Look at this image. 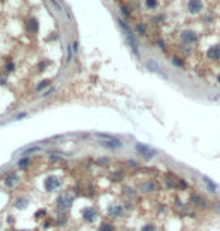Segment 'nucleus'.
Instances as JSON below:
<instances>
[{"label": "nucleus", "instance_id": "nucleus-1", "mask_svg": "<svg viewBox=\"0 0 220 231\" xmlns=\"http://www.w3.org/2000/svg\"><path fill=\"white\" fill-rule=\"evenodd\" d=\"M118 23L121 26V29L124 30V35H125V39H127L128 46L131 47V50L136 53V56H139V47H137V41H136V38H134V32L131 30V27H130L122 18H118Z\"/></svg>", "mask_w": 220, "mask_h": 231}, {"label": "nucleus", "instance_id": "nucleus-2", "mask_svg": "<svg viewBox=\"0 0 220 231\" xmlns=\"http://www.w3.org/2000/svg\"><path fill=\"white\" fill-rule=\"evenodd\" d=\"M72 204H74V195L70 193V192H63V193H60L56 199V207H58L59 211H68L71 207H72Z\"/></svg>", "mask_w": 220, "mask_h": 231}, {"label": "nucleus", "instance_id": "nucleus-3", "mask_svg": "<svg viewBox=\"0 0 220 231\" xmlns=\"http://www.w3.org/2000/svg\"><path fill=\"white\" fill-rule=\"evenodd\" d=\"M62 186V178H59L56 175H48L44 181V187H45L47 192H53Z\"/></svg>", "mask_w": 220, "mask_h": 231}, {"label": "nucleus", "instance_id": "nucleus-4", "mask_svg": "<svg viewBox=\"0 0 220 231\" xmlns=\"http://www.w3.org/2000/svg\"><path fill=\"white\" fill-rule=\"evenodd\" d=\"M140 192L142 193H145V195H149V193H155L157 190H158V183L155 181V180H145V181H142V184H140Z\"/></svg>", "mask_w": 220, "mask_h": 231}, {"label": "nucleus", "instance_id": "nucleus-5", "mask_svg": "<svg viewBox=\"0 0 220 231\" xmlns=\"http://www.w3.org/2000/svg\"><path fill=\"white\" fill-rule=\"evenodd\" d=\"M134 148H136V151L139 153L142 157H145V159H148V160H149V159H152V157L155 156V151L152 150L151 147L145 145V144H139V142H137V144L134 145Z\"/></svg>", "mask_w": 220, "mask_h": 231}, {"label": "nucleus", "instance_id": "nucleus-6", "mask_svg": "<svg viewBox=\"0 0 220 231\" xmlns=\"http://www.w3.org/2000/svg\"><path fill=\"white\" fill-rule=\"evenodd\" d=\"M124 215V207L119 202H113L107 207V216L110 218H121Z\"/></svg>", "mask_w": 220, "mask_h": 231}, {"label": "nucleus", "instance_id": "nucleus-7", "mask_svg": "<svg viewBox=\"0 0 220 231\" xmlns=\"http://www.w3.org/2000/svg\"><path fill=\"white\" fill-rule=\"evenodd\" d=\"M98 218V211H97V208L95 207H91V206H88V207L83 210V219L86 220L88 224H91L93 220Z\"/></svg>", "mask_w": 220, "mask_h": 231}, {"label": "nucleus", "instance_id": "nucleus-8", "mask_svg": "<svg viewBox=\"0 0 220 231\" xmlns=\"http://www.w3.org/2000/svg\"><path fill=\"white\" fill-rule=\"evenodd\" d=\"M181 39H183L184 44L192 46V44L196 42L197 35H196V32H193V30H184V32H181Z\"/></svg>", "mask_w": 220, "mask_h": 231}, {"label": "nucleus", "instance_id": "nucleus-9", "mask_svg": "<svg viewBox=\"0 0 220 231\" xmlns=\"http://www.w3.org/2000/svg\"><path fill=\"white\" fill-rule=\"evenodd\" d=\"M187 8H188V11L192 14H199L204 9V3H202V0H190Z\"/></svg>", "mask_w": 220, "mask_h": 231}, {"label": "nucleus", "instance_id": "nucleus-10", "mask_svg": "<svg viewBox=\"0 0 220 231\" xmlns=\"http://www.w3.org/2000/svg\"><path fill=\"white\" fill-rule=\"evenodd\" d=\"M26 29H27L30 33H36V32H38V29H39V23H38V20H35V18L27 20V21H26Z\"/></svg>", "mask_w": 220, "mask_h": 231}, {"label": "nucleus", "instance_id": "nucleus-11", "mask_svg": "<svg viewBox=\"0 0 220 231\" xmlns=\"http://www.w3.org/2000/svg\"><path fill=\"white\" fill-rule=\"evenodd\" d=\"M192 202H193V206H196V207H199V208H205L207 206H208V201H207V199H204L201 195H195V197H192Z\"/></svg>", "mask_w": 220, "mask_h": 231}, {"label": "nucleus", "instance_id": "nucleus-12", "mask_svg": "<svg viewBox=\"0 0 220 231\" xmlns=\"http://www.w3.org/2000/svg\"><path fill=\"white\" fill-rule=\"evenodd\" d=\"M101 145H104L107 148H121L122 147V142H119L118 139L112 138V139H107V140H103Z\"/></svg>", "mask_w": 220, "mask_h": 231}, {"label": "nucleus", "instance_id": "nucleus-13", "mask_svg": "<svg viewBox=\"0 0 220 231\" xmlns=\"http://www.w3.org/2000/svg\"><path fill=\"white\" fill-rule=\"evenodd\" d=\"M207 56H208L209 59H213V60L220 59V46H213L208 51H207Z\"/></svg>", "mask_w": 220, "mask_h": 231}, {"label": "nucleus", "instance_id": "nucleus-14", "mask_svg": "<svg viewBox=\"0 0 220 231\" xmlns=\"http://www.w3.org/2000/svg\"><path fill=\"white\" fill-rule=\"evenodd\" d=\"M17 181H18V175L14 172L9 174V175H6L5 180H3L5 186H8V187H14V184H17Z\"/></svg>", "mask_w": 220, "mask_h": 231}, {"label": "nucleus", "instance_id": "nucleus-15", "mask_svg": "<svg viewBox=\"0 0 220 231\" xmlns=\"http://www.w3.org/2000/svg\"><path fill=\"white\" fill-rule=\"evenodd\" d=\"M204 184L207 186V190H209L211 193L217 192V184H216L211 178H208V177H204Z\"/></svg>", "mask_w": 220, "mask_h": 231}, {"label": "nucleus", "instance_id": "nucleus-16", "mask_svg": "<svg viewBox=\"0 0 220 231\" xmlns=\"http://www.w3.org/2000/svg\"><path fill=\"white\" fill-rule=\"evenodd\" d=\"M27 202H29V201H27L26 198H23V197H21V198H17V199L14 201V207L18 208V210H23V208L27 207Z\"/></svg>", "mask_w": 220, "mask_h": 231}, {"label": "nucleus", "instance_id": "nucleus-17", "mask_svg": "<svg viewBox=\"0 0 220 231\" xmlns=\"http://www.w3.org/2000/svg\"><path fill=\"white\" fill-rule=\"evenodd\" d=\"M98 231H115V225L112 222H103L98 227Z\"/></svg>", "mask_w": 220, "mask_h": 231}, {"label": "nucleus", "instance_id": "nucleus-18", "mask_svg": "<svg viewBox=\"0 0 220 231\" xmlns=\"http://www.w3.org/2000/svg\"><path fill=\"white\" fill-rule=\"evenodd\" d=\"M29 165H30V159H29L27 156H24L23 159H21L20 162H18V168H21V169H24V168H27Z\"/></svg>", "mask_w": 220, "mask_h": 231}, {"label": "nucleus", "instance_id": "nucleus-19", "mask_svg": "<svg viewBox=\"0 0 220 231\" xmlns=\"http://www.w3.org/2000/svg\"><path fill=\"white\" fill-rule=\"evenodd\" d=\"M172 64L176 65V67H179V68H183V67H184V60H183V59H179L178 56L172 58Z\"/></svg>", "mask_w": 220, "mask_h": 231}, {"label": "nucleus", "instance_id": "nucleus-20", "mask_svg": "<svg viewBox=\"0 0 220 231\" xmlns=\"http://www.w3.org/2000/svg\"><path fill=\"white\" fill-rule=\"evenodd\" d=\"M140 231H157V227L154 224H145Z\"/></svg>", "mask_w": 220, "mask_h": 231}, {"label": "nucleus", "instance_id": "nucleus-21", "mask_svg": "<svg viewBox=\"0 0 220 231\" xmlns=\"http://www.w3.org/2000/svg\"><path fill=\"white\" fill-rule=\"evenodd\" d=\"M145 5H146V8H149V9H155L157 8V0H145Z\"/></svg>", "mask_w": 220, "mask_h": 231}, {"label": "nucleus", "instance_id": "nucleus-22", "mask_svg": "<svg viewBox=\"0 0 220 231\" xmlns=\"http://www.w3.org/2000/svg\"><path fill=\"white\" fill-rule=\"evenodd\" d=\"M39 151V147H29L27 150H24V156H29L30 153H38Z\"/></svg>", "mask_w": 220, "mask_h": 231}, {"label": "nucleus", "instance_id": "nucleus-23", "mask_svg": "<svg viewBox=\"0 0 220 231\" xmlns=\"http://www.w3.org/2000/svg\"><path fill=\"white\" fill-rule=\"evenodd\" d=\"M48 85H50V80H44L42 83H39V85L36 86V91H42V89H44V88H47Z\"/></svg>", "mask_w": 220, "mask_h": 231}, {"label": "nucleus", "instance_id": "nucleus-24", "mask_svg": "<svg viewBox=\"0 0 220 231\" xmlns=\"http://www.w3.org/2000/svg\"><path fill=\"white\" fill-rule=\"evenodd\" d=\"M136 30L139 32V35H145V33H146V27H145L143 24H137V27H136Z\"/></svg>", "mask_w": 220, "mask_h": 231}, {"label": "nucleus", "instance_id": "nucleus-25", "mask_svg": "<svg viewBox=\"0 0 220 231\" xmlns=\"http://www.w3.org/2000/svg\"><path fill=\"white\" fill-rule=\"evenodd\" d=\"M65 222H67V216H65V215H60V216H59V219H58V222H56V225H60V224H65Z\"/></svg>", "mask_w": 220, "mask_h": 231}, {"label": "nucleus", "instance_id": "nucleus-26", "mask_svg": "<svg viewBox=\"0 0 220 231\" xmlns=\"http://www.w3.org/2000/svg\"><path fill=\"white\" fill-rule=\"evenodd\" d=\"M5 68H6V71H8V73H12V71L15 69V65H14L12 62H9V64H6V67H5Z\"/></svg>", "mask_w": 220, "mask_h": 231}, {"label": "nucleus", "instance_id": "nucleus-27", "mask_svg": "<svg viewBox=\"0 0 220 231\" xmlns=\"http://www.w3.org/2000/svg\"><path fill=\"white\" fill-rule=\"evenodd\" d=\"M148 67H149V68H152V71H158V73H160V67H157L154 62H148Z\"/></svg>", "mask_w": 220, "mask_h": 231}, {"label": "nucleus", "instance_id": "nucleus-28", "mask_svg": "<svg viewBox=\"0 0 220 231\" xmlns=\"http://www.w3.org/2000/svg\"><path fill=\"white\" fill-rule=\"evenodd\" d=\"M50 2H51V3H53V6H54V9H56V11H58V12H60V11H62V8H60V6H59L58 0H50Z\"/></svg>", "mask_w": 220, "mask_h": 231}, {"label": "nucleus", "instance_id": "nucleus-29", "mask_svg": "<svg viewBox=\"0 0 220 231\" xmlns=\"http://www.w3.org/2000/svg\"><path fill=\"white\" fill-rule=\"evenodd\" d=\"M45 216V210H39L36 211V218H44Z\"/></svg>", "mask_w": 220, "mask_h": 231}, {"label": "nucleus", "instance_id": "nucleus-30", "mask_svg": "<svg viewBox=\"0 0 220 231\" xmlns=\"http://www.w3.org/2000/svg\"><path fill=\"white\" fill-rule=\"evenodd\" d=\"M121 12H122L124 15H127V17H128V15H130V12H128V9H127V8H125V6H124V8H121Z\"/></svg>", "mask_w": 220, "mask_h": 231}, {"label": "nucleus", "instance_id": "nucleus-31", "mask_svg": "<svg viewBox=\"0 0 220 231\" xmlns=\"http://www.w3.org/2000/svg\"><path fill=\"white\" fill-rule=\"evenodd\" d=\"M217 80H219V82H220V76H219V77H217Z\"/></svg>", "mask_w": 220, "mask_h": 231}, {"label": "nucleus", "instance_id": "nucleus-32", "mask_svg": "<svg viewBox=\"0 0 220 231\" xmlns=\"http://www.w3.org/2000/svg\"><path fill=\"white\" fill-rule=\"evenodd\" d=\"M125 231H131V230H125Z\"/></svg>", "mask_w": 220, "mask_h": 231}]
</instances>
